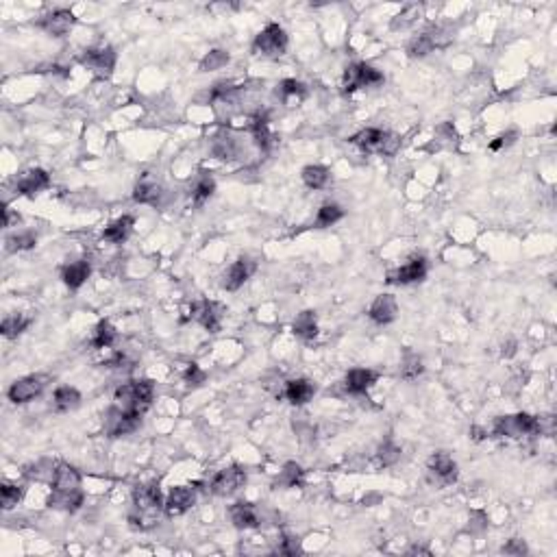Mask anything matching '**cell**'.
Returning a JSON list of instances; mask_svg holds the SVG:
<instances>
[{
  "mask_svg": "<svg viewBox=\"0 0 557 557\" xmlns=\"http://www.w3.org/2000/svg\"><path fill=\"white\" fill-rule=\"evenodd\" d=\"M118 55L111 46H101V48H90V51L83 53L81 57V63L88 65V68L101 78H109L113 74V68H116Z\"/></svg>",
  "mask_w": 557,
  "mask_h": 557,
  "instance_id": "9c48e42d",
  "label": "cell"
},
{
  "mask_svg": "<svg viewBox=\"0 0 557 557\" xmlns=\"http://www.w3.org/2000/svg\"><path fill=\"white\" fill-rule=\"evenodd\" d=\"M113 342H116V329L111 326V322L101 320L96 324V329L92 331L90 344L94 349H109Z\"/></svg>",
  "mask_w": 557,
  "mask_h": 557,
  "instance_id": "4dcf8cb0",
  "label": "cell"
},
{
  "mask_svg": "<svg viewBox=\"0 0 557 557\" xmlns=\"http://www.w3.org/2000/svg\"><path fill=\"white\" fill-rule=\"evenodd\" d=\"M516 138H518L516 131H507V133H503V135H499V138H494L492 142H490V151L499 153V151L507 149V146H512L516 142Z\"/></svg>",
  "mask_w": 557,
  "mask_h": 557,
  "instance_id": "c3c4849f",
  "label": "cell"
},
{
  "mask_svg": "<svg viewBox=\"0 0 557 557\" xmlns=\"http://www.w3.org/2000/svg\"><path fill=\"white\" fill-rule=\"evenodd\" d=\"M303 481H305V470L297 462H288L276 477V483L283 488H299L303 485Z\"/></svg>",
  "mask_w": 557,
  "mask_h": 557,
  "instance_id": "1f68e13d",
  "label": "cell"
},
{
  "mask_svg": "<svg viewBox=\"0 0 557 557\" xmlns=\"http://www.w3.org/2000/svg\"><path fill=\"white\" fill-rule=\"evenodd\" d=\"M51 485L61 492H74V490H81V472L70 464H57Z\"/></svg>",
  "mask_w": 557,
  "mask_h": 557,
  "instance_id": "ffe728a7",
  "label": "cell"
},
{
  "mask_svg": "<svg viewBox=\"0 0 557 557\" xmlns=\"http://www.w3.org/2000/svg\"><path fill=\"white\" fill-rule=\"evenodd\" d=\"M376 457H379L381 466H394L399 462V457H401V449L397 444H392V442H383V444L379 447Z\"/></svg>",
  "mask_w": 557,
  "mask_h": 557,
  "instance_id": "f6af8a7d",
  "label": "cell"
},
{
  "mask_svg": "<svg viewBox=\"0 0 557 557\" xmlns=\"http://www.w3.org/2000/svg\"><path fill=\"white\" fill-rule=\"evenodd\" d=\"M247 483V470L242 466H228L214 474L209 481V492L216 497H231Z\"/></svg>",
  "mask_w": 557,
  "mask_h": 557,
  "instance_id": "52a82bcc",
  "label": "cell"
},
{
  "mask_svg": "<svg viewBox=\"0 0 557 557\" xmlns=\"http://www.w3.org/2000/svg\"><path fill=\"white\" fill-rule=\"evenodd\" d=\"M433 48H447L455 40V28L451 24H435L429 31H424Z\"/></svg>",
  "mask_w": 557,
  "mask_h": 557,
  "instance_id": "e575fe53",
  "label": "cell"
},
{
  "mask_svg": "<svg viewBox=\"0 0 557 557\" xmlns=\"http://www.w3.org/2000/svg\"><path fill=\"white\" fill-rule=\"evenodd\" d=\"M420 13H422V7L418 5H407L399 15H394V20H392V31H403L407 26H412L418 18H420Z\"/></svg>",
  "mask_w": 557,
  "mask_h": 557,
  "instance_id": "60d3db41",
  "label": "cell"
},
{
  "mask_svg": "<svg viewBox=\"0 0 557 557\" xmlns=\"http://www.w3.org/2000/svg\"><path fill=\"white\" fill-rule=\"evenodd\" d=\"M48 383V376L46 374H28V376H22L15 383H11V388L7 390V397L11 403L15 405H24L28 401H33L35 397H40L44 388Z\"/></svg>",
  "mask_w": 557,
  "mask_h": 557,
  "instance_id": "ba28073f",
  "label": "cell"
},
{
  "mask_svg": "<svg viewBox=\"0 0 557 557\" xmlns=\"http://www.w3.org/2000/svg\"><path fill=\"white\" fill-rule=\"evenodd\" d=\"M251 133H253V140L255 144L259 146L261 151H268L272 146V133L268 128V120L264 116H257L251 124Z\"/></svg>",
  "mask_w": 557,
  "mask_h": 557,
  "instance_id": "d590c367",
  "label": "cell"
},
{
  "mask_svg": "<svg viewBox=\"0 0 557 557\" xmlns=\"http://www.w3.org/2000/svg\"><path fill=\"white\" fill-rule=\"evenodd\" d=\"M22 497H24V488L22 485H15V483H3V485H0V505H3L5 512L13 510V507L22 501Z\"/></svg>",
  "mask_w": 557,
  "mask_h": 557,
  "instance_id": "74e56055",
  "label": "cell"
},
{
  "mask_svg": "<svg viewBox=\"0 0 557 557\" xmlns=\"http://www.w3.org/2000/svg\"><path fill=\"white\" fill-rule=\"evenodd\" d=\"M196 503V492L188 485H176L170 490V494L163 501V512H166L168 518H174V516H181L185 514L190 507Z\"/></svg>",
  "mask_w": 557,
  "mask_h": 557,
  "instance_id": "5bb4252c",
  "label": "cell"
},
{
  "mask_svg": "<svg viewBox=\"0 0 557 557\" xmlns=\"http://www.w3.org/2000/svg\"><path fill=\"white\" fill-rule=\"evenodd\" d=\"M238 142L233 135H228V133H222L214 140V144H211V153H214L216 159L220 161H231L235 155H238Z\"/></svg>",
  "mask_w": 557,
  "mask_h": 557,
  "instance_id": "f546056e",
  "label": "cell"
},
{
  "mask_svg": "<svg viewBox=\"0 0 557 557\" xmlns=\"http://www.w3.org/2000/svg\"><path fill=\"white\" fill-rule=\"evenodd\" d=\"M228 516H231V522L238 529H257L259 527V512L253 503L240 501V503L231 505Z\"/></svg>",
  "mask_w": 557,
  "mask_h": 557,
  "instance_id": "d6986e66",
  "label": "cell"
},
{
  "mask_svg": "<svg viewBox=\"0 0 557 557\" xmlns=\"http://www.w3.org/2000/svg\"><path fill=\"white\" fill-rule=\"evenodd\" d=\"M81 403V392L70 385H59L53 394V405L57 412H70V409L78 407Z\"/></svg>",
  "mask_w": 557,
  "mask_h": 557,
  "instance_id": "83f0119b",
  "label": "cell"
},
{
  "mask_svg": "<svg viewBox=\"0 0 557 557\" xmlns=\"http://www.w3.org/2000/svg\"><path fill=\"white\" fill-rule=\"evenodd\" d=\"M133 224H135V218L133 216H122L118 220H113L105 231H103V238L111 244H122L131 231H133Z\"/></svg>",
  "mask_w": 557,
  "mask_h": 557,
  "instance_id": "484cf974",
  "label": "cell"
},
{
  "mask_svg": "<svg viewBox=\"0 0 557 557\" xmlns=\"http://www.w3.org/2000/svg\"><path fill=\"white\" fill-rule=\"evenodd\" d=\"M344 218V211H342V207L340 205H335V203H326V205H322L320 209H318V216H316V226L318 228H326V226H331V224H335L338 220H342Z\"/></svg>",
  "mask_w": 557,
  "mask_h": 557,
  "instance_id": "ab89813d",
  "label": "cell"
},
{
  "mask_svg": "<svg viewBox=\"0 0 557 557\" xmlns=\"http://www.w3.org/2000/svg\"><path fill=\"white\" fill-rule=\"evenodd\" d=\"M161 196H163V188L159 181L151 176H142L135 190H133V199L142 205H159L161 203Z\"/></svg>",
  "mask_w": 557,
  "mask_h": 557,
  "instance_id": "44dd1931",
  "label": "cell"
},
{
  "mask_svg": "<svg viewBox=\"0 0 557 557\" xmlns=\"http://www.w3.org/2000/svg\"><path fill=\"white\" fill-rule=\"evenodd\" d=\"M505 555H525L529 549H527V544L522 542V540H518V538H512L510 542H507L503 549H501Z\"/></svg>",
  "mask_w": 557,
  "mask_h": 557,
  "instance_id": "681fc988",
  "label": "cell"
},
{
  "mask_svg": "<svg viewBox=\"0 0 557 557\" xmlns=\"http://www.w3.org/2000/svg\"><path fill=\"white\" fill-rule=\"evenodd\" d=\"M28 324H31V318H26L22 314H11L3 320V324H0V333L9 340L18 338L20 333H24L28 329Z\"/></svg>",
  "mask_w": 557,
  "mask_h": 557,
  "instance_id": "836d02e7",
  "label": "cell"
},
{
  "mask_svg": "<svg viewBox=\"0 0 557 557\" xmlns=\"http://www.w3.org/2000/svg\"><path fill=\"white\" fill-rule=\"evenodd\" d=\"M492 433L499 438H525L540 433V420L531 414H510L499 416L492 424Z\"/></svg>",
  "mask_w": 557,
  "mask_h": 557,
  "instance_id": "3957f363",
  "label": "cell"
},
{
  "mask_svg": "<svg viewBox=\"0 0 557 557\" xmlns=\"http://www.w3.org/2000/svg\"><path fill=\"white\" fill-rule=\"evenodd\" d=\"M470 433H472V438H474V440H483V433H485V431H483V429H479V427H472V429H470Z\"/></svg>",
  "mask_w": 557,
  "mask_h": 557,
  "instance_id": "f5cc1de1",
  "label": "cell"
},
{
  "mask_svg": "<svg viewBox=\"0 0 557 557\" xmlns=\"http://www.w3.org/2000/svg\"><path fill=\"white\" fill-rule=\"evenodd\" d=\"M397 314H399V305L392 294H381V297H376L368 309L370 320L376 324H390L397 318Z\"/></svg>",
  "mask_w": 557,
  "mask_h": 557,
  "instance_id": "ac0fdd59",
  "label": "cell"
},
{
  "mask_svg": "<svg viewBox=\"0 0 557 557\" xmlns=\"http://www.w3.org/2000/svg\"><path fill=\"white\" fill-rule=\"evenodd\" d=\"M276 96H281L283 103H290V101H294V98H297V101H303V98L307 96V90H305V85L301 83V81H297V78H285V81H281V83H278Z\"/></svg>",
  "mask_w": 557,
  "mask_h": 557,
  "instance_id": "d6a6232c",
  "label": "cell"
},
{
  "mask_svg": "<svg viewBox=\"0 0 557 557\" xmlns=\"http://www.w3.org/2000/svg\"><path fill=\"white\" fill-rule=\"evenodd\" d=\"M48 185H51V176H48V172L42 170V168H33V170L24 172L18 178V183H15V192L33 199V196H38L40 192H44Z\"/></svg>",
  "mask_w": 557,
  "mask_h": 557,
  "instance_id": "2e32d148",
  "label": "cell"
},
{
  "mask_svg": "<svg viewBox=\"0 0 557 557\" xmlns=\"http://www.w3.org/2000/svg\"><path fill=\"white\" fill-rule=\"evenodd\" d=\"M276 553H281V555H297V553H301V540L294 538V535H283L281 542H278V547H276Z\"/></svg>",
  "mask_w": 557,
  "mask_h": 557,
  "instance_id": "bcb514c9",
  "label": "cell"
},
{
  "mask_svg": "<svg viewBox=\"0 0 557 557\" xmlns=\"http://www.w3.org/2000/svg\"><path fill=\"white\" fill-rule=\"evenodd\" d=\"M516 347H518L516 340H510L507 344H503V351H501V355H503V357H514V355H516Z\"/></svg>",
  "mask_w": 557,
  "mask_h": 557,
  "instance_id": "816d5d0a",
  "label": "cell"
},
{
  "mask_svg": "<svg viewBox=\"0 0 557 557\" xmlns=\"http://www.w3.org/2000/svg\"><path fill=\"white\" fill-rule=\"evenodd\" d=\"M7 251L9 253H20V251H31L38 244V235L33 231H22V233H13L5 240Z\"/></svg>",
  "mask_w": 557,
  "mask_h": 557,
  "instance_id": "8d00e7d4",
  "label": "cell"
},
{
  "mask_svg": "<svg viewBox=\"0 0 557 557\" xmlns=\"http://www.w3.org/2000/svg\"><path fill=\"white\" fill-rule=\"evenodd\" d=\"M383 83V72L372 68L370 63H351L344 70V90L355 92L359 88H374Z\"/></svg>",
  "mask_w": 557,
  "mask_h": 557,
  "instance_id": "8992f818",
  "label": "cell"
},
{
  "mask_svg": "<svg viewBox=\"0 0 557 557\" xmlns=\"http://www.w3.org/2000/svg\"><path fill=\"white\" fill-rule=\"evenodd\" d=\"M74 22H76V18H74V13L70 9H55L51 13L42 15V18L38 20V26L44 33H48V35L63 38L65 33H70Z\"/></svg>",
  "mask_w": 557,
  "mask_h": 557,
  "instance_id": "7c38bea8",
  "label": "cell"
},
{
  "mask_svg": "<svg viewBox=\"0 0 557 557\" xmlns=\"http://www.w3.org/2000/svg\"><path fill=\"white\" fill-rule=\"evenodd\" d=\"M140 424H142V414L124 412V409H120L118 405H111L109 412L105 414V420H103L105 433L109 438H122V435L133 433Z\"/></svg>",
  "mask_w": 557,
  "mask_h": 557,
  "instance_id": "5b68a950",
  "label": "cell"
},
{
  "mask_svg": "<svg viewBox=\"0 0 557 557\" xmlns=\"http://www.w3.org/2000/svg\"><path fill=\"white\" fill-rule=\"evenodd\" d=\"M424 372V366H422V359L414 353H405L403 357V364H401V376L407 381H414L416 376H420Z\"/></svg>",
  "mask_w": 557,
  "mask_h": 557,
  "instance_id": "b9f144b4",
  "label": "cell"
},
{
  "mask_svg": "<svg viewBox=\"0 0 557 557\" xmlns=\"http://www.w3.org/2000/svg\"><path fill=\"white\" fill-rule=\"evenodd\" d=\"M294 333H297L301 340H314L318 335V320H316V314L311 309H305L301 314L294 318V324H292Z\"/></svg>",
  "mask_w": 557,
  "mask_h": 557,
  "instance_id": "4316f807",
  "label": "cell"
},
{
  "mask_svg": "<svg viewBox=\"0 0 557 557\" xmlns=\"http://www.w3.org/2000/svg\"><path fill=\"white\" fill-rule=\"evenodd\" d=\"M192 316L196 322H201L207 331L216 333L222 322V307L214 301H199L192 307Z\"/></svg>",
  "mask_w": 557,
  "mask_h": 557,
  "instance_id": "9a60e30c",
  "label": "cell"
},
{
  "mask_svg": "<svg viewBox=\"0 0 557 557\" xmlns=\"http://www.w3.org/2000/svg\"><path fill=\"white\" fill-rule=\"evenodd\" d=\"M283 394L292 405H305V403H309L311 399H314L316 385L311 383L309 379H292V381L285 383Z\"/></svg>",
  "mask_w": 557,
  "mask_h": 557,
  "instance_id": "7402d4cb",
  "label": "cell"
},
{
  "mask_svg": "<svg viewBox=\"0 0 557 557\" xmlns=\"http://www.w3.org/2000/svg\"><path fill=\"white\" fill-rule=\"evenodd\" d=\"M255 261L249 259V257H240L238 261H233L231 266L226 268V272L222 274V288L226 292H235L240 290L244 283L249 281L251 274L255 272Z\"/></svg>",
  "mask_w": 557,
  "mask_h": 557,
  "instance_id": "4fadbf2b",
  "label": "cell"
},
{
  "mask_svg": "<svg viewBox=\"0 0 557 557\" xmlns=\"http://www.w3.org/2000/svg\"><path fill=\"white\" fill-rule=\"evenodd\" d=\"M385 133L388 131H381V128H364V131H359V133H355L351 142L359 146L364 153H381Z\"/></svg>",
  "mask_w": 557,
  "mask_h": 557,
  "instance_id": "cb8c5ba5",
  "label": "cell"
},
{
  "mask_svg": "<svg viewBox=\"0 0 557 557\" xmlns=\"http://www.w3.org/2000/svg\"><path fill=\"white\" fill-rule=\"evenodd\" d=\"M409 553H424V555H429V551H427V549H422V547H414Z\"/></svg>",
  "mask_w": 557,
  "mask_h": 557,
  "instance_id": "db71d44e",
  "label": "cell"
},
{
  "mask_svg": "<svg viewBox=\"0 0 557 557\" xmlns=\"http://www.w3.org/2000/svg\"><path fill=\"white\" fill-rule=\"evenodd\" d=\"M301 176H303V183L309 190H322L331 181V174L324 166H307V168H303Z\"/></svg>",
  "mask_w": 557,
  "mask_h": 557,
  "instance_id": "f1b7e54d",
  "label": "cell"
},
{
  "mask_svg": "<svg viewBox=\"0 0 557 557\" xmlns=\"http://www.w3.org/2000/svg\"><path fill=\"white\" fill-rule=\"evenodd\" d=\"M153 397H155V383L151 379H135L116 390L113 405H118L124 412L144 414L151 407Z\"/></svg>",
  "mask_w": 557,
  "mask_h": 557,
  "instance_id": "7a4b0ae2",
  "label": "cell"
},
{
  "mask_svg": "<svg viewBox=\"0 0 557 557\" xmlns=\"http://www.w3.org/2000/svg\"><path fill=\"white\" fill-rule=\"evenodd\" d=\"M183 379H185L188 385H201V383H205L207 374L201 370L199 364H190V366L185 368V372H183Z\"/></svg>",
  "mask_w": 557,
  "mask_h": 557,
  "instance_id": "7dc6e473",
  "label": "cell"
},
{
  "mask_svg": "<svg viewBox=\"0 0 557 557\" xmlns=\"http://www.w3.org/2000/svg\"><path fill=\"white\" fill-rule=\"evenodd\" d=\"M427 470H429L431 481L438 483V485H451L457 479V464H455L453 457L449 453H444V451L433 453L429 457Z\"/></svg>",
  "mask_w": 557,
  "mask_h": 557,
  "instance_id": "30bf717a",
  "label": "cell"
},
{
  "mask_svg": "<svg viewBox=\"0 0 557 557\" xmlns=\"http://www.w3.org/2000/svg\"><path fill=\"white\" fill-rule=\"evenodd\" d=\"M163 510V494L159 483H140L133 490V507H131L128 520L135 529H151L159 512Z\"/></svg>",
  "mask_w": 557,
  "mask_h": 557,
  "instance_id": "6da1fadb",
  "label": "cell"
},
{
  "mask_svg": "<svg viewBox=\"0 0 557 557\" xmlns=\"http://www.w3.org/2000/svg\"><path fill=\"white\" fill-rule=\"evenodd\" d=\"M216 192V181L211 176H201L199 181H196V185H194V190H192V201H194V205L196 207H201L205 201H209L211 199V194Z\"/></svg>",
  "mask_w": 557,
  "mask_h": 557,
  "instance_id": "f35d334b",
  "label": "cell"
},
{
  "mask_svg": "<svg viewBox=\"0 0 557 557\" xmlns=\"http://www.w3.org/2000/svg\"><path fill=\"white\" fill-rule=\"evenodd\" d=\"M228 53L226 51H220V48H216V51H209L203 61H201V72H214V70H220L224 68V65L228 63Z\"/></svg>",
  "mask_w": 557,
  "mask_h": 557,
  "instance_id": "7bdbcfd3",
  "label": "cell"
},
{
  "mask_svg": "<svg viewBox=\"0 0 557 557\" xmlns=\"http://www.w3.org/2000/svg\"><path fill=\"white\" fill-rule=\"evenodd\" d=\"M399 149H401V138L397 133H385V142H383L381 155H394Z\"/></svg>",
  "mask_w": 557,
  "mask_h": 557,
  "instance_id": "f907efd6",
  "label": "cell"
},
{
  "mask_svg": "<svg viewBox=\"0 0 557 557\" xmlns=\"http://www.w3.org/2000/svg\"><path fill=\"white\" fill-rule=\"evenodd\" d=\"M85 497L81 490H74V492H61V490H53L51 497H48V507L53 510H61V512H76L81 505H83Z\"/></svg>",
  "mask_w": 557,
  "mask_h": 557,
  "instance_id": "d4e9b609",
  "label": "cell"
},
{
  "mask_svg": "<svg viewBox=\"0 0 557 557\" xmlns=\"http://www.w3.org/2000/svg\"><path fill=\"white\" fill-rule=\"evenodd\" d=\"M427 259H424L422 255H416L407 261L405 266L397 268V270H392L388 274V283H399V285H409V283H418L422 281L424 276H427Z\"/></svg>",
  "mask_w": 557,
  "mask_h": 557,
  "instance_id": "8fae6325",
  "label": "cell"
},
{
  "mask_svg": "<svg viewBox=\"0 0 557 557\" xmlns=\"http://www.w3.org/2000/svg\"><path fill=\"white\" fill-rule=\"evenodd\" d=\"M288 33L283 31V26H278V24H268L264 31L259 33V35L255 38L253 42V51L261 57H268V59H276V57H281L285 55L288 51Z\"/></svg>",
  "mask_w": 557,
  "mask_h": 557,
  "instance_id": "277c9868",
  "label": "cell"
},
{
  "mask_svg": "<svg viewBox=\"0 0 557 557\" xmlns=\"http://www.w3.org/2000/svg\"><path fill=\"white\" fill-rule=\"evenodd\" d=\"M90 274H92V266L88 264L85 259L72 261V264L61 268V278L70 290H78L90 278Z\"/></svg>",
  "mask_w": 557,
  "mask_h": 557,
  "instance_id": "603a6c76",
  "label": "cell"
},
{
  "mask_svg": "<svg viewBox=\"0 0 557 557\" xmlns=\"http://www.w3.org/2000/svg\"><path fill=\"white\" fill-rule=\"evenodd\" d=\"M376 379H379V374H376L374 370H368V368H353L347 372V376H344V388H347L349 394H366V392L376 383Z\"/></svg>",
  "mask_w": 557,
  "mask_h": 557,
  "instance_id": "e0dca14e",
  "label": "cell"
},
{
  "mask_svg": "<svg viewBox=\"0 0 557 557\" xmlns=\"http://www.w3.org/2000/svg\"><path fill=\"white\" fill-rule=\"evenodd\" d=\"M431 51H433V46H431L429 38L424 35V33H422V35H416V38H412V40H409V44H407V55L412 57V59L427 57Z\"/></svg>",
  "mask_w": 557,
  "mask_h": 557,
  "instance_id": "ee69618b",
  "label": "cell"
}]
</instances>
